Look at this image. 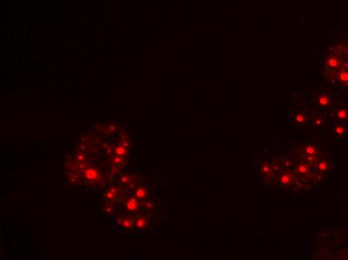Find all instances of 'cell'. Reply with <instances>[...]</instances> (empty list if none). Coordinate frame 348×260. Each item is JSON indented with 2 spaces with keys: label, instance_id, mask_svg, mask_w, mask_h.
Here are the masks:
<instances>
[{
  "label": "cell",
  "instance_id": "9",
  "mask_svg": "<svg viewBox=\"0 0 348 260\" xmlns=\"http://www.w3.org/2000/svg\"><path fill=\"white\" fill-rule=\"evenodd\" d=\"M291 180H292V176L288 173H284L281 175V177H280V182H281L283 185H289Z\"/></svg>",
  "mask_w": 348,
  "mask_h": 260
},
{
  "label": "cell",
  "instance_id": "4",
  "mask_svg": "<svg viewBox=\"0 0 348 260\" xmlns=\"http://www.w3.org/2000/svg\"><path fill=\"white\" fill-rule=\"evenodd\" d=\"M325 65L329 67V68H337L338 66H340V60H339V58L336 57V56H331V57H328L327 60L325 61Z\"/></svg>",
  "mask_w": 348,
  "mask_h": 260
},
{
  "label": "cell",
  "instance_id": "15",
  "mask_svg": "<svg viewBox=\"0 0 348 260\" xmlns=\"http://www.w3.org/2000/svg\"><path fill=\"white\" fill-rule=\"evenodd\" d=\"M305 152L307 153L308 155H316L317 154V149L314 145H308L305 149Z\"/></svg>",
  "mask_w": 348,
  "mask_h": 260
},
{
  "label": "cell",
  "instance_id": "13",
  "mask_svg": "<svg viewBox=\"0 0 348 260\" xmlns=\"http://www.w3.org/2000/svg\"><path fill=\"white\" fill-rule=\"evenodd\" d=\"M135 195H136V197L139 198V199H144L147 195L146 189L142 188V187H139V188L136 190V192H135Z\"/></svg>",
  "mask_w": 348,
  "mask_h": 260
},
{
  "label": "cell",
  "instance_id": "14",
  "mask_svg": "<svg viewBox=\"0 0 348 260\" xmlns=\"http://www.w3.org/2000/svg\"><path fill=\"white\" fill-rule=\"evenodd\" d=\"M296 171L298 172L299 174L307 173V171H308V165L305 164V163H302V164L298 165V166H297V168H296Z\"/></svg>",
  "mask_w": 348,
  "mask_h": 260
},
{
  "label": "cell",
  "instance_id": "5",
  "mask_svg": "<svg viewBox=\"0 0 348 260\" xmlns=\"http://www.w3.org/2000/svg\"><path fill=\"white\" fill-rule=\"evenodd\" d=\"M318 103H319V105L322 106V107H327L331 103V98L329 97L328 94H326V93H322L319 96V98H318Z\"/></svg>",
  "mask_w": 348,
  "mask_h": 260
},
{
  "label": "cell",
  "instance_id": "17",
  "mask_svg": "<svg viewBox=\"0 0 348 260\" xmlns=\"http://www.w3.org/2000/svg\"><path fill=\"white\" fill-rule=\"evenodd\" d=\"M329 168V164L328 162H326V161H320L319 163H318V169L320 170V171H326V170H328Z\"/></svg>",
  "mask_w": 348,
  "mask_h": 260
},
{
  "label": "cell",
  "instance_id": "11",
  "mask_svg": "<svg viewBox=\"0 0 348 260\" xmlns=\"http://www.w3.org/2000/svg\"><path fill=\"white\" fill-rule=\"evenodd\" d=\"M110 162H111V164H113L114 166H119V165H121L122 163H124V162H125V159L121 158V156L117 155V156H115V157H112V158H111V161H110Z\"/></svg>",
  "mask_w": 348,
  "mask_h": 260
},
{
  "label": "cell",
  "instance_id": "8",
  "mask_svg": "<svg viewBox=\"0 0 348 260\" xmlns=\"http://www.w3.org/2000/svg\"><path fill=\"white\" fill-rule=\"evenodd\" d=\"M338 81L342 84H348V71L347 70H341L337 75Z\"/></svg>",
  "mask_w": 348,
  "mask_h": 260
},
{
  "label": "cell",
  "instance_id": "2",
  "mask_svg": "<svg viewBox=\"0 0 348 260\" xmlns=\"http://www.w3.org/2000/svg\"><path fill=\"white\" fill-rule=\"evenodd\" d=\"M125 205H126V209L131 213H135L139 209V203L137 200L134 198H130L127 200Z\"/></svg>",
  "mask_w": 348,
  "mask_h": 260
},
{
  "label": "cell",
  "instance_id": "20",
  "mask_svg": "<svg viewBox=\"0 0 348 260\" xmlns=\"http://www.w3.org/2000/svg\"><path fill=\"white\" fill-rule=\"evenodd\" d=\"M113 211H114V209L111 205H106L105 206V212L107 213V214H112Z\"/></svg>",
  "mask_w": 348,
  "mask_h": 260
},
{
  "label": "cell",
  "instance_id": "1",
  "mask_svg": "<svg viewBox=\"0 0 348 260\" xmlns=\"http://www.w3.org/2000/svg\"><path fill=\"white\" fill-rule=\"evenodd\" d=\"M118 189H116V188H109V189H107L106 190V192L104 193V195H103V198H104V200L105 201H108V202H111V201H113L114 199H115L116 197H117V195H118Z\"/></svg>",
  "mask_w": 348,
  "mask_h": 260
},
{
  "label": "cell",
  "instance_id": "3",
  "mask_svg": "<svg viewBox=\"0 0 348 260\" xmlns=\"http://www.w3.org/2000/svg\"><path fill=\"white\" fill-rule=\"evenodd\" d=\"M85 177L87 180L90 182H94L99 179V174L97 172V170L94 168H87L85 170Z\"/></svg>",
  "mask_w": 348,
  "mask_h": 260
},
{
  "label": "cell",
  "instance_id": "18",
  "mask_svg": "<svg viewBox=\"0 0 348 260\" xmlns=\"http://www.w3.org/2000/svg\"><path fill=\"white\" fill-rule=\"evenodd\" d=\"M305 120H306V118H305V115L302 114V113L297 114L296 116H295V121L297 123H304Z\"/></svg>",
  "mask_w": 348,
  "mask_h": 260
},
{
  "label": "cell",
  "instance_id": "19",
  "mask_svg": "<svg viewBox=\"0 0 348 260\" xmlns=\"http://www.w3.org/2000/svg\"><path fill=\"white\" fill-rule=\"evenodd\" d=\"M270 169H271V167H270V165L267 163V162H264L262 164V166H261V171L263 172V173H267V172H269L270 171Z\"/></svg>",
  "mask_w": 348,
  "mask_h": 260
},
{
  "label": "cell",
  "instance_id": "7",
  "mask_svg": "<svg viewBox=\"0 0 348 260\" xmlns=\"http://www.w3.org/2000/svg\"><path fill=\"white\" fill-rule=\"evenodd\" d=\"M120 224L124 229H131L134 226L133 220L131 218H128V217H124V218H122L121 221H120Z\"/></svg>",
  "mask_w": 348,
  "mask_h": 260
},
{
  "label": "cell",
  "instance_id": "12",
  "mask_svg": "<svg viewBox=\"0 0 348 260\" xmlns=\"http://www.w3.org/2000/svg\"><path fill=\"white\" fill-rule=\"evenodd\" d=\"M335 133L339 136H344L346 134V127L342 124L337 125L336 127H335Z\"/></svg>",
  "mask_w": 348,
  "mask_h": 260
},
{
  "label": "cell",
  "instance_id": "21",
  "mask_svg": "<svg viewBox=\"0 0 348 260\" xmlns=\"http://www.w3.org/2000/svg\"><path fill=\"white\" fill-rule=\"evenodd\" d=\"M307 161L309 163H314L316 161V155H308Z\"/></svg>",
  "mask_w": 348,
  "mask_h": 260
},
{
  "label": "cell",
  "instance_id": "16",
  "mask_svg": "<svg viewBox=\"0 0 348 260\" xmlns=\"http://www.w3.org/2000/svg\"><path fill=\"white\" fill-rule=\"evenodd\" d=\"M115 154L116 155H119V156H124L127 154V149L123 146H118L116 149H115Z\"/></svg>",
  "mask_w": 348,
  "mask_h": 260
},
{
  "label": "cell",
  "instance_id": "6",
  "mask_svg": "<svg viewBox=\"0 0 348 260\" xmlns=\"http://www.w3.org/2000/svg\"><path fill=\"white\" fill-rule=\"evenodd\" d=\"M148 224V219L146 216L144 215H140L136 218V221H135V227L137 229H142L146 226Z\"/></svg>",
  "mask_w": 348,
  "mask_h": 260
},
{
  "label": "cell",
  "instance_id": "10",
  "mask_svg": "<svg viewBox=\"0 0 348 260\" xmlns=\"http://www.w3.org/2000/svg\"><path fill=\"white\" fill-rule=\"evenodd\" d=\"M337 117L341 120H346L348 118V110L345 108H339L337 110Z\"/></svg>",
  "mask_w": 348,
  "mask_h": 260
}]
</instances>
